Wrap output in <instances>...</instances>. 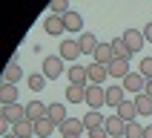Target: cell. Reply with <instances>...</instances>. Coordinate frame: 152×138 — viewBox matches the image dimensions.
Listing matches in <instances>:
<instances>
[{
  "label": "cell",
  "instance_id": "obj_1",
  "mask_svg": "<svg viewBox=\"0 0 152 138\" xmlns=\"http://www.w3.org/2000/svg\"><path fill=\"white\" fill-rule=\"evenodd\" d=\"M86 106L95 112H101V106H106V89L98 84H89L86 86Z\"/></svg>",
  "mask_w": 152,
  "mask_h": 138
},
{
  "label": "cell",
  "instance_id": "obj_2",
  "mask_svg": "<svg viewBox=\"0 0 152 138\" xmlns=\"http://www.w3.org/2000/svg\"><path fill=\"white\" fill-rule=\"evenodd\" d=\"M26 118V106H20V104H9V106H0V121L3 124H20V121Z\"/></svg>",
  "mask_w": 152,
  "mask_h": 138
},
{
  "label": "cell",
  "instance_id": "obj_3",
  "mask_svg": "<svg viewBox=\"0 0 152 138\" xmlns=\"http://www.w3.org/2000/svg\"><path fill=\"white\" fill-rule=\"evenodd\" d=\"M63 63L66 60L60 58V55H46V60H43V75H46V81H55V78L63 75Z\"/></svg>",
  "mask_w": 152,
  "mask_h": 138
},
{
  "label": "cell",
  "instance_id": "obj_4",
  "mask_svg": "<svg viewBox=\"0 0 152 138\" xmlns=\"http://www.w3.org/2000/svg\"><path fill=\"white\" fill-rule=\"evenodd\" d=\"M26 118L32 121V124L49 118V104H43V101H29V104H26Z\"/></svg>",
  "mask_w": 152,
  "mask_h": 138
},
{
  "label": "cell",
  "instance_id": "obj_5",
  "mask_svg": "<svg viewBox=\"0 0 152 138\" xmlns=\"http://www.w3.org/2000/svg\"><path fill=\"white\" fill-rule=\"evenodd\" d=\"M58 55H60L63 60H69V63H75V60L83 55V52H80V40H72V37H69V40H63Z\"/></svg>",
  "mask_w": 152,
  "mask_h": 138
},
{
  "label": "cell",
  "instance_id": "obj_6",
  "mask_svg": "<svg viewBox=\"0 0 152 138\" xmlns=\"http://www.w3.org/2000/svg\"><path fill=\"white\" fill-rule=\"evenodd\" d=\"M124 89H126V92H135V95L146 92V78L141 75V72H135V69H132V72L126 75V81H124Z\"/></svg>",
  "mask_w": 152,
  "mask_h": 138
},
{
  "label": "cell",
  "instance_id": "obj_7",
  "mask_svg": "<svg viewBox=\"0 0 152 138\" xmlns=\"http://www.w3.org/2000/svg\"><path fill=\"white\" fill-rule=\"evenodd\" d=\"M103 129L109 132V138H121V135H126V121H121L118 115H106Z\"/></svg>",
  "mask_w": 152,
  "mask_h": 138
},
{
  "label": "cell",
  "instance_id": "obj_8",
  "mask_svg": "<svg viewBox=\"0 0 152 138\" xmlns=\"http://www.w3.org/2000/svg\"><path fill=\"white\" fill-rule=\"evenodd\" d=\"M106 69H109V78H112V81H121V84H124V81H126V75L132 72V69H129V60H118V58L112 60Z\"/></svg>",
  "mask_w": 152,
  "mask_h": 138
},
{
  "label": "cell",
  "instance_id": "obj_9",
  "mask_svg": "<svg viewBox=\"0 0 152 138\" xmlns=\"http://www.w3.org/2000/svg\"><path fill=\"white\" fill-rule=\"evenodd\" d=\"M124 101H126V89H124V84L106 86V104H109V106H115V109H118Z\"/></svg>",
  "mask_w": 152,
  "mask_h": 138
},
{
  "label": "cell",
  "instance_id": "obj_10",
  "mask_svg": "<svg viewBox=\"0 0 152 138\" xmlns=\"http://www.w3.org/2000/svg\"><path fill=\"white\" fill-rule=\"evenodd\" d=\"M69 84H75V86H89V72H86L83 63H72V66H69Z\"/></svg>",
  "mask_w": 152,
  "mask_h": 138
},
{
  "label": "cell",
  "instance_id": "obj_11",
  "mask_svg": "<svg viewBox=\"0 0 152 138\" xmlns=\"http://www.w3.org/2000/svg\"><path fill=\"white\" fill-rule=\"evenodd\" d=\"M124 40H126V46L132 52H141L144 49V43H146V37H144V32H138V29H126V32L121 34Z\"/></svg>",
  "mask_w": 152,
  "mask_h": 138
},
{
  "label": "cell",
  "instance_id": "obj_12",
  "mask_svg": "<svg viewBox=\"0 0 152 138\" xmlns=\"http://www.w3.org/2000/svg\"><path fill=\"white\" fill-rule=\"evenodd\" d=\"M60 135H80V138H83V135H86L83 118H72V115H69V121L60 127Z\"/></svg>",
  "mask_w": 152,
  "mask_h": 138
},
{
  "label": "cell",
  "instance_id": "obj_13",
  "mask_svg": "<svg viewBox=\"0 0 152 138\" xmlns=\"http://www.w3.org/2000/svg\"><path fill=\"white\" fill-rule=\"evenodd\" d=\"M43 29H46V34H52V37H60V34L66 32V23H63V17L49 15V17H46V23H43Z\"/></svg>",
  "mask_w": 152,
  "mask_h": 138
},
{
  "label": "cell",
  "instance_id": "obj_14",
  "mask_svg": "<svg viewBox=\"0 0 152 138\" xmlns=\"http://www.w3.org/2000/svg\"><path fill=\"white\" fill-rule=\"evenodd\" d=\"M49 118L58 124V129L63 127L69 121V112H66V104H60V101H55V104H49Z\"/></svg>",
  "mask_w": 152,
  "mask_h": 138
},
{
  "label": "cell",
  "instance_id": "obj_15",
  "mask_svg": "<svg viewBox=\"0 0 152 138\" xmlns=\"http://www.w3.org/2000/svg\"><path fill=\"white\" fill-rule=\"evenodd\" d=\"M115 115H118L121 121H126V124L138 121V106H135V101H124L118 109H115Z\"/></svg>",
  "mask_w": 152,
  "mask_h": 138
},
{
  "label": "cell",
  "instance_id": "obj_16",
  "mask_svg": "<svg viewBox=\"0 0 152 138\" xmlns=\"http://www.w3.org/2000/svg\"><path fill=\"white\" fill-rule=\"evenodd\" d=\"M86 72H89V84H98V86H101L103 81L109 78V69H106V66H101V63H95V60L89 63V66H86Z\"/></svg>",
  "mask_w": 152,
  "mask_h": 138
},
{
  "label": "cell",
  "instance_id": "obj_17",
  "mask_svg": "<svg viewBox=\"0 0 152 138\" xmlns=\"http://www.w3.org/2000/svg\"><path fill=\"white\" fill-rule=\"evenodd\" d=\"M95 63H101V66H109L112 60H115V52H112V43H101L98 46V52L92 55Z\"/></svg>",
  "mask_w": 152,
  "mask_h": 138
},
{
  "label": "cell",
  "instance_id": "obj_18",
  "mask_svg": "<svg viewBox=\"0 0 152 138\" xmlns=\"http://www.w3.org/2000/svg\"><path fill=\"white\" fill-rule=\"evenodd\" d=\"M103 124H106V115H101V112H95V109H89L83 115V127H86V132H92V129H101Z\"/></svg>",
  "mask_w": 152,
  "mask_h": 138
},
{
  "label": "cell",
  "instance_id": "obj_19",
  "mask_svg": "<svg viewBox=\"0 0 152 138\" xmlns=\"http://www.w3.org/2000/svg\"><path fill=\"white\" fill-rule=\"evenodd\" d=\"M109 43H112V52H115V58H118V60H129L132 55H135V52L126 46V40H124V37H112Z\"/></svg>",
  "mask_w": 152,
  "mask_h": 138
},
{
  "label": "cell",
  "instance_id": "obj_20",
  "mask_svg": "<svg viewBox=\"0 0 152 138\" xmlns=\"http://www.w3.org/2000/svg\"><path fill=\"white\" fill-rule=\"evenodd\" d=\"M77 40H80V52H83V55H95V52H98V46H101V43H98V37H95L92 32H83Z\"/></svg>",
  "mask_w": 152,
  "mask_h": 138
},
{
  "label": "cell",
  "instance_id": "obj_21",
  "mask_svg": "<svg viewBox=\"0 0 152 138\" xmlns=\"http://www.w3.org/2000/svg\"><path fill=\"white\" fill-rule=\"evenodd\" d=\"M12 132H15L17 138H37V132H34V124H32L29 118H23L20 124H15V127H12Z\"/></svg>",
  "mask_w": 152,
  "mask_h": 138
},
{
  "label": "cell",
  "instance_id": "obj_22",
  "mask_svg": "<svg viewBox=\"0 0 152 138\" xmlns=\"http://www.w3.org/2000/svg\"><path fill=\"white\" fill-rule=\"evenodd\" d=\"M55 129H58V124H55L52 118H43V121H37V124H34L37 138H52V135H55Z\"/></svg>",
  "mask_w": 152,
  "mask_h": 138
},
{
  "label": "cell",
  "instance_id": "obj_23",
  "mask_svg": "<svg viewBox=\"0 0 152 138\" xmlns=\"http://www.w3.org/2000/svg\"><path fill=\"white\" fill-rule=\"evenodd\" d=\"M66 101H69V104H86V86L69 84V86H66Z\"/></svg>",
  "mask_w": 152,
  "mask_h": 138
},
{
  "label": "cell",
  "instance_id": "obj_24",
  "mask_svg": "<svg viewBox=\"0 0 152 138\" xmlns=\"http://www.w3.org/2000/svg\"><path fill=\"white\" fill-rule=\"evenodd\" d=\"M63 23H66V32H83V17L77 15L75 9L69 15H63Z\"/></svg>",
  "mask_w": 152,
  "mask_h": 138
},
{
  "label": "cell",
  "instance_id": "obj_25",
  "mask_svg": "<svg viewBox=\"0 0 152 138\" xmlns=\"http://www.w3.org/2000/svg\"><path fill=\"white\" fill-rule=\"evenodd\" d=\"M20 75H23L20 63H17V60H12V63L6 66V72H3V84H12V86H15L17 81H20Z\"/></svg>",
  "mask_w": 152,
  "mask_h": 138
},
{
  "label": "cell",
  "instance_id": "obj_26",
  "mask_svg": "<svg viewBox=\"0 0 152 138\" xmlns=\"http://www.w3.org/2000/svg\"><path fill=\"white\" fill-rule=\"evenodd\" d=\"M9 104H17V86L3 84L0 86V106H9Z\"/></svg>",
  "mask_w": 152,
  "mask_h": 138
},
{
  "label": "cell",
  "instance_id": "obj_27",
  "mask_svg": "<svg viewBox=\"0 0 152 138\" xmlns=\"http://www.w3.org/2000/svg\"><path fill=\"white\" fill-rule=\"evenodd\" d=\"M132 101H135V106H138V115H149V118H152V98H149L146 92L135 95Z\"/></svg>",
  "mask_w": 152,
  "mask_h": 138
},
{
  "label": "cell",
  "instance_id": "obj_28",
  "mask_svg": "<svg viewBox=\"0 0 152 138\" xmlns=\"http://www.w3.org/2000/svg\"><path fill=\"white\" fill-rule=\"evenodd\" d=\"M26 86H29L32 92H43V89H46V75H43V72H32V75L26 78Z\"/></svg>",
  "mask_w": 152,
  "mask_h": 138
},
{
  "label": "cell",
  "instance_id": "obj_29",
  "mask_svg": "<svg viewBox=\"0 0 152 138\" xmlns=\"http://www.w3.org/2000/svg\"><path fill=\"white\" fill-rule=\"evenodd\" d=\"M144 124H138V121H132V124H126V138H144Z\"/></svg>",
  "mask_w": 152,
  "mask_h": 138
},
{
  "label": "cell",
  "instance_id": "obj_30",
  "mask_svg": "<svg viewBox=\"0 0 152 138\" xmlns=\"http://www.w3.org/2000/svg\"><path fill=\"white\" fill-rule=\"evenodd\" d=\"M72 9H69V3L66 0H52V15H58V17H63V15H69Z\"/></svg>",
  "mask_w": 152,
  "mask_h": 138
},
{
  "label": "cell",
  "instance_id": "obj_31",
  "mask_svg": "<svg viewBox=\"0 0 152 138\" xmlns=\"http://www.w3.org/2000/svg\"><path fill=\"white\" fill-rule=\"evenodd\" d=\"M138 72H141V75L146 78V81H152V58H144V60H141Z\"/></svg>",
  "mask_w": 152,
  "mask_h": 138
},
{
  "label": "cell",
  "instance_id": "obj_32",
  "mask_svg": "<svg viewBox=\"0 0 152 138\" xmlns=\"http://www.w3.org/2000/svg\"><path fill=\"white\" fill-rule=\"evenodd\" d=\"M86 138H109V132H106V129H92V132H86Z\"/></svg>",
  "mask_w": 152,
  "mask_h": 138
},
{
  "label": "cell",
  "instance_id": "obj_33",
  "mask_svg": "<svg viewBox=\"0 0 152 138\" xmlns=\"http://www.w3.org/2000/svg\"><path fill=\"white\" fill-rule=\"evenodd\" d=\"M144 37H146V43H152V23L144 26Z\"/></svg>",
  "mask_w": 152,
  "mask_h": 138
},
{
  "label": "cell",
  "instance_id": "obj_34",
  "mask_svg": "<svg viewBox=\"0 0 152 138\" xmlns=\"http://www.w3.org/2000/svg\"><path fill=\"white\" fill-rule=\"evenodd\" d=\"M144 138H152V124H149V127L144 129Z\"/></svg>",
  "mask_w": 152,
  "mask_h": 138
},
{
  "label": "cell",
  "instance_id": "obj_35",
  "mask_svg": "<svg viewBox=\"0 0 152 138\" xmlns=\"http://www.w3.org/2000/svg\"><path fill=\"white\" fill-rule=\"evenodd\" d=\"M146 95L152 98V81H146Z\"/></svg>",
  "mask_w": 152,
  "mask_h": 138
},
{
  "label": "cell",
  "instance_id": "obj_36",
  "mask_svg": "<svg viewBox=\"0 0 152 138\" xmlns=\"http://www.w3.org/2000/svg\"><path fill=\"white\" fill-rule=\"evenodd\" d=\"M3 138H17V135H15V132H9V135H3Z\"/></svg>",
  "mask_w": 152,
  "mask_h": 138
},
{
  "label": "cell",
  "instance_id": "obj_37",
  "mask_svg": "<svg viewBox=\"0 0 152 138\" xmlns=\"http://www.w3.org/2000/svg\"><path fill=\"white\" fill-rule=\"evenodd\" d=\"M60 138H80V135H60Z\"/></svg>",
  "mask_w": 152,
  "mask_h": 138
},
{
  "label": "cell",
  "instance_id": "obj_38",
  "mask_svg": "<svg viewBox=\"0 0 152 138\" xmlns=\"http://www.w3.org/2000/svg\"><path fill=\"white\" fill-rule=\"evenodd\" d=\"M121 138H126V135H121Z\"/></svg>",
  "mask_w": 152,
  "mask_h": 138
}]
</instances>
